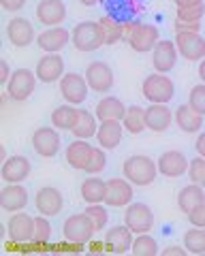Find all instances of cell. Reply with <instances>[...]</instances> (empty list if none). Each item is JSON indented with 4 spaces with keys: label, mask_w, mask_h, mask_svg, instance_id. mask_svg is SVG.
I'll return each instance as SVG.
<instances>
[{
    "label": "cell",
    "mask_w": 205,
    "mask_h": 256,
    "mask_svg": "<svg viewBox=\"0 0 205 256\" xmlns=\"http://www.w3.org/2000/svg\"><path fill=\"white\" fill-rule=\"evenodd\" d=\"M122 173L132 186L148 188L156 182V175H158V162H156L154 158L146 156V154H135V156H128L124 160Z\"/></svg>",
    "instance_id": "1"
},
{
    "label": "cell",
    "mask_w": 205,
    "mask_h": 256,
    "mask_svg": "<svg viewBox=\"0 0 205 256\" xmlns=\"http://www.w3.org/2000/svg\"><path fill=\"white\" fill-rule=\"evenodd\" d=\"M124 30H126L124 41L130 45L132 52H139V54L152 52L156 47V43L160 41V32L156 26H152V24L124 22Z\"/></svg>",
    "instance_id": "2"
},
{
    "label": "cell",
    "mask_w": 205,
    "mask_h": 256,
    "mask_svg": "<svg viewBox=\"0 0 205 256\" xmlns=\"http://www.w3.org/2000/svg\"><path fill=\"white\" fill-rule=\"evenodd\" d=\"M70 43H73V47L77 52H84V54L100 50V47L105 45L100 22H92V20L80 22L73 28V32H70Z\"/></svg>",
    "instance_id": "3"
},
{
    "label": "cell",
    "mask_w": 205,
    "mask_h": 256,
    "mask_svg": "<svg viewBox=\"0 0 205 256\" xmlns=\"http://www.w3.org/2000/svg\"><path fill=\"white\" fill-rule=\"evenodd\" d=\"M141 94L150 102H169L176 96V84L169 77V73H152L141 84Z\"/></svg>",
    "instance_id": "4"
},
{
    "label": "cell",
    "mask_w": 205,
    "mask_h": 256,
    "mask_svg": "<svg viewBox=\"0 0 205 256\" xmlns=\"http://www.w3.org/2000/svg\"><path fill=\"white\" fill-rule=\"evenodd\" d=\"M94 233H98L96 226H94V222L90 220L88 214H73L68 216L62 224V235L64 239L73 244H82V246H88L90 239H94Z\"/></svg>",
    "instance_id": "5"
},
{
    "label": "cell",
    "mask_w": 205,
    "mask_h": 256,
    "mask_svg": "<svg viewBox=\"0 0 205 256\" xmlns=\"http://www.w3.org/2000/svg\"><path fill=\"white\" fill-rule=\"evenodd\" d=\"M36 82H38V77H36L34 70L18 68V70H13L9 84H6V94H9L11 100H18V102L28 100L30 96L34 94Z\"/></svg>",
    "instance_id": "6"
},
{
    "label": "cell",
    "mask_w": 205,
    "mask_h": 256,
    "mask_svg": "<svg viewBox=\"0 0 205 256\" xmlns=\"http://www.w3.org/2000/svg\"><path fill=\"white\" fill-rule=\"evenodd\" d=\"M60 94L64 102H70V105H82L88 98V90L90 86L86 82V75L80 73H64V77L60 79Z\"/></svg>",
    "instance_id": "7"
},
{
    "label": "cell",
    "mask_w": 205,
    "mask_h": 256,
    "mask_svg": "<svg viewBox=\"0 0 205 256\" xmlns=\"http://www.w3.org/2000/svg\"><path fill=\"white\" fill-rule=\"evenodd\" d=\"M86 82H88L92 92L107 94L114 88V70L107 62L94 60L86 66Z\"/></svg>",
    "instance_id": "8"
},
{
    "label": "cell",
    "mask_w": 205,
    "mask_h": 256,
    "mask_svg": "<svg viewBox=\"0 0 205 256\" xmlns=\"http://www.w3.org/2000/svg\"><path fill=\"white\" fill-rule=\"evenodd\" d=\"M124 224L135 235L150 233L154 228V214L146 203H130L124 212Z\"/></svg>",
    "instance_id": "9"
},
{
    "label": "cell",
    "mask_w": 205,
    "mask_h": 256,
    "mask_svg": "<svg viewBox=\"0 0 205 256\" xmlns=\"http://www.w3.org/2000/svg\"><path fill=\"white\" fill-rule=\"evenodd\" d=\"M60 134L56 126H41L32 132V150L41 158H54L60 152Z\"/></svg>",
    "instance_id": "10"
},
{
    "label": "cell",
    "mask_w": 205,
    "mask_h": 256,
    "mask_svg": "<svg viewBox=\"0 0 205 256\" xmlns=\"http://www.w3.org/2000/svg\"><path fill=\"white\" fill-rule=\"evenodd\" d=\"M178 52L188 62H201L205 58V38L199 32H176Z\"/></svg>",
    "instance_id": "11"
},
{
    "label": "cell",
    "mask_w": 205,
    "mask_h": 256,
    "mask_svg": "<svg viewBox=\"0 0 205 256\" xmlns=\"http://www.w3.org/2000/svg\"><path fill=\"white\" fill-rule=\"evenodd\" d=\"M70 43V32L62 26H50L36 34V47L45 54H60Z\"/></svg>",
    "instance_id": "12"
},
{
    "label": "cell",
    "mask_w": 205,
    "mask_h": 256,
    "mask_svg": "<svg viewBox=\"0 0 205 256\" xmlns=\"http://www.w3.org/2000/svg\"><path fill=\"white\" fill-rule=\"evenodd\" d=\"M178 58H180L178 45L176 41H169V38H160L152 50V64L154 70H158V73H171L178 64Z\"/></svg>",
    "instance_id": "13"
},
{
    "label": "cell",
    "mask_w": 205,
    "mask_h": 256,
    "mask_svg": "<svg viewBox=\"0 0 205 256\" xmlns=\"http://www.w3.org/2000/svg\"><path fill=\"white\" fill-rule=\"evenodd\" d=\"M158 173L164 175V178H182L184 173H188V164H190V160L186 158L184 152L180 150H167L162 152V154L158 156Z\"/></svg>",
    "instance_id": "14"
},
{
    "label": "cell",
    "mask_w": 205,
    "mask_h": 256,
    "mask_svg": "<svg viewBox=\"0 0 205 256\" xmlns=\"http://www.w3.org/2000/svg\"><path fill=\"white\" fill-rule=\"evenodd\" d=\"M36 77L41 84H56L64 77V58L60 54H45L36 62Z\"/></svg>",
    "instance_id": "15"
},
{
    "label": "cell",
    "mask_w": 205,
    "mask_h": 256,
    "mask_svg": "<svg viewBox=\"0 0 205 256\" xmlns=\"http://www.w3.org/2000/svg\"><path fill=\"white\" fill-rule=\"evenodd\" d=\"M6 235L18 244H28L34 237V216L15 212L6 222Z\"/></svg>",
    "instance_id": "16"
},
{
    "label": "cell",
    "mask_w": 205,
    "mask_h": 256,
    "mask_svg": "<svg viewBox=\"0 0 205 256\" xmlns=\"http://www.w3.org/2000/svg\"><path fill=\"white\" fill-rule=\"evenodd\" d=\"M6 38L13 47H28L36 41V32L34 26L26 18H13L6 24Z\"/></svg>",
    "instance_id": "17"
},
{
    "label": "cell",
    "mask_w": 205,
    "mask_h": 256,
    "mask_svg": "<svg viewBox=\"0 0 205 256\" xmlns=\"http://www.w3.org/2000/svg\"><path fill=\"white\" fill-rule=\"evenodd\" d=\"M132 196H135V190H132V184L126 178L107 180V196H105L107 207H128L132 203Z\"/></svg>",
    "instance_id": "18"
},
{
    "label": "cell",
    "mask_w": 205,
    "mask_h": 256,
    "mask_svg": "<svg viewBox=\"0 0 205 256\" xmlns=\"http://www.w3.org/2000/svg\"><path fill=\"white\" fill-rule=\"evenodd\" d=\"M34 207L38 214L43 216H58L62 212V207H64V196H62V192L54 186H43L36 190V196H34Z\"/></svg>",
    "instance_id": "19"
},
{
    "label": "cell",
    "mask_w": 205,
    "mask_h": 256,
    "mask_svg": "<svg viewBox=\"0 0 205 256\" xmlns=\"http://www.w3.org/2000/svg\"><path fill=\"white\" fill-rule=\"evenodd\" d=\"M105 242H107V252H112V254H126V252L132 250L135 233H132L126 224H118V226L107 228Z\"/></svg>",
    "instance_id": "20"
},
{
    "label": "cell",
    "mask_w": 205,
    "mask_h": 256,
    "mask_svg": "<svg viewBox=\"0 0 205 256\" xmlns=\"http://www.w3.org/2000/svg\"><path fill=\"white\" fill-rule=\"evenodd\" d=\"M176 114L167 107V102H150L146 109V126L152 132H164L173 124Z\"/></svg>",
    "instance_id": "21"
},
{
    "label": "cell",
    "mask_w": 205,
    "mask_h": 256,
    "mask_svg": "<svg viewBox=\"0 0 205 256\" xmlns=\"http://www.w3.org/2000/svg\"><path fill=\"white\" fill-rule=\"evenodd\" d=\"M30 171H32V164L26 156H9L0 169L4 184H22L30 178Z\"/></svg>",
    "instance_id": "22"
},
{
    "label": "cell",
    "mask_w": 205,
    "mask_h": 256,
    "mask_svg": "<svg viewBox=\"0 0 205 256\" xmlns=\"http://www.w3.org/2000/svg\"><path fill=\"white\" fill-rule=\"evenodd\" d=\"M28 190L22 186V184H6V186L0 190V207L6 214H15L22 212L24 207L28 205Z\"/></svg>",
    "instance_id": "23"
},
{
    "label": "cell",
    "mask_w": 205,
    "mask_h": 256,
    "mask_svg": "<svg viewBox=\"0 0 205 256\" xmlns=\"http://www.w3.org/2000/svg\"><path fill=\"white\" fill-rule=\"evenodd\" d=\"M66 20V4L62 0H41L36 4V22L43 26H60Z\"/></svg>",
    "instance_id": "24"
},
{
    "label": "cell",
    "mask_w": 205,
    "mask_h": 256,
    "mask_svg": "<svg viewBox=\"0 0 205 256\" xmlns=\"http://www.w3.org/2000/svg\"><path fill=\"white\" fill-rule=\"evenodd\" d=\"M124 124L118 122V120H107V122L98 124V132H96V141L100 148L105 150H116L122 143L124 137Z\"/></svg>",
    "instance_id": "25"
},
{
    "label": "cell",
    "mask_w": 205,
    "mask_h": 256,
    "mask_svg": "<svg viewBox=\"0 0 205 256\" xmlns=\"http://www.w3.org/2000/svg\"><path fill=\"white\" fill-rule=\"evenodd\" d=\"M203 118L205 116H201L196 109H192L190 105H180L178 109H176V124H178V128L182 132H186V134H194V132H201V128H203Z\"/></svg>",
    "instance_id": "26"
},
{
    "label": "cell",
    "mask_w": 205,
    "mask_h": 256,
    "mask_svg": "<svg viewBox=\"0 0 205 256\" xmlns=\"http://www.w3.org/2000/svg\"><path fill=\"white\" fill-rule=\"evenodd\" d=\"M126 109L128 107H126L118 96H105V98H100L96 102L94 114H96L98 122H107V120H118V122H122L124 116H126Z\"/></svg>",
    "instance_id": "27"
},
{
    "label": "cell",
    "mask_w": 205,
    "mask_h": 256,
    "mask_svg": "<svg viewBox=\"0 0 205 256\" xmlns=\"http://www.w3.org/2000/svg\"><path fill=\"white\" fill-rule=\"evenodd\" d=\"M80 194L86 201V205H92V203H105V196H107V182L100 180L98 175H90L86 178L80 186Z\"/></svg>",
    "instance_id": "28"
},
{
    "label": "cell",
    "mask_w": 205,
    "mask_h": 256,
    "mask_svg": "<svg viewBox=\"0 0 205 256\" xmlns=\"http://www.w3.org/2000/svg\"><path fill=\"white\" fill-rule=\"evenodd\" d=\"M92 148H94V146H90L88 139H75V141H70L68 146H66V152H64L66 162L73 166V169L84 171V169H86V162H88V156H90V152H92Z\"/></svg>",
    "instance_id": "29"
},
{
    "label": "cell",
    "mask_w": 205,
    "mask_h": 256,
    "mask_svg": "<svg viewBox=\"0 0 205 256\" xmlns=\"http://www.w3.org/2000/svg\"><path fill=\"white\" fill-rule=\"evenodd\" d=\"M201 203H205V188L199 186V184H188V186H184L182 190H180L178 194V207L182 210V214H190L194 207H199Z\"/></svg>",
    "instance_id": "30"
},
{
    "label": "cell",
    "mask_w": 205,
    "mask_h": 256,
    "mask_svg": "<svg viewBox=\"0 0 205 256\" xmlns=\"http://www.w3.org/2000/svg\"><path fill=\"white\" fill-rule=\"evenodd\" d=\"M77 118H80V107L70 105V102H64L52 111V126H56L58 130H73L77 124Z\"/></svg>",
    "instance_id": "31"
},
{
    "label": "cell",
    "mask_w": 205,
    "mask_h": 256,
    "mask_svg": "<svg viewBox=\"0 0 205 256\" xmlns=\"http://www.w3.org/2000/svg\"><path fill=\"white\" fill-rule=\"evenodd\" d=\"M98 124L100 122L96 114H92L88 109H80V118H77V124L70 132L75 134V139H92L98 132Z\"/></svg>",
    "instance_id": "32"
},
{
    "label": "cell",
    "mask_w": 205,
    "mask_h": 256,
    "mask_svg": "<svg viewBox=\"0 0 205 256\" xmlns=\"http://www.w3.org/2000/svg\"><path fill=\"white\" fill-rule=\"evenodd\" d=\"M98 22H100V28H102V36H105V45H116L126 36L124 22L116 20L114 15H102Z\"/></svg>",
    "instance_id": "33"
},
{
    "label": "cell",
    "mask_w": 205,
    "mask_h": 256,
    "mask_svg": "<svg viewBox=\"0 0 205 256\" xmlns=\"http://www.w3.org/2000/svg\"><path fill=\"white\" fill-rule=\"evenodd\" d=\"M122 124L126 128V132L130 134H141L146 130V109L139 107V105H130L128 109H126V116L122 120Z\"/></svg>",
    "instance_id": "34"
},
{
    "label": "cell",
    "mask_w": 205,
    "mask_h": 256,
    "mask_svg": "<svg viewBox=\"0 0 205 256\" xmlns=\"http://www.w3.org/2000/svg\"><path fill=\"white\" fill-rule=\"evenodd\" d=\"M130 252L135 256H156V254H160L158 244H156V239L150 233L135 235V242H132V250Z\"/></svg>",
    "instance_id": "35"
},
{
    "label": "cell",
    "mask_w": 205,
    "mask_h": 256,
    "mask_svg": "<svg viewBox=\"0 0 205 256\" xmlns=\"http://www.w3.org/2000/svg\"><path fill=\"white\" fill-rule=\"evenodd\" d=\"M184 246L190 254H205V228L190 226V230L184 233Z\"/></svg>",
    "instance_id": "36"
},
{
    "label": "cell",
    "mask_w": 205,
    "mask_h": 256,
    "mask_svg": "<svg viewBox=\"0 0 205 256\" xmlns=\"http://www.w3.org/2000/svg\"><path fill=\"white\" fill-rule=\"evenodd\" d=\"M105 152H107L105 148H92L84 171L88 175H98V173L105 171V166H107V154H105Z\"/></svg>",
    "instance_id": "37"
},
{
    "label": "cell",
    "mask_w": 205,
    "mask_h": 256,
    "mask_svg": "<svg viewBox=\"0 0 205 256\" xmlns=\"http://www.w3.org/2000/svg\"><path fill=\"white\" fill-rule=\"evenodd\" d=\"M50 239H52V222H50V216H43V214L34 216V237H32V242L47 246V244H50Z\"/></svg>",
    "instance_id": "38"
},
{
    "label": "cell",
    "mask_w": 205,
    "mask_h": 256,
    "mask_svg": "<svg viewBox=\"0 0 205 256\" xmlns=\"http://www.w3.org/2000/svg\"><path fill=\"white\" fill-rule=\"evenodd\" d=\"M86 214L90 216V220L94 222V226H96V230H102L107 226V222H109V212H107V207L102 205V203H92L86 207Z\"/></svg>",
    "instance_id": "39"
},
{
    "label": "cell",
    "mask_w": 205,
    "mask_h": 256,
    "mask_svg": "<svg viewBox=\"0 0 205 256\" xmlns=\"http://www.w3.org/2000/svg\"><path fill=\"white\" fill-rule=\"evenodd\" d=\"M188 180L192 184H199V186L205 188V158L203 156H196L190 160V164H188Z\"/></svg>",
    "instance_id": "40"
},
{
    "label": "cell",
    "mask_w": 205,
    "mask_h": 256,
    "mask_svg": "<svg viewBox=\"0 0 205 256\" xmlns=\"http://www.w3.org/2000/svg\"><path fill=\"white\" fill-rule=\"evenodd\" d=\"M205 15V2L203 4H194V6H178L176 11V20H184V22H201Z\"/></svg>",
    "instance_id": "41"
},
{
    "label": "cell",
    "mask_w": 205,
    "mask_h": 256,
    "mask_svg": "<svg viewBox=\"0 0 205 256\" xmlns=\"http://www.w3.org/2000/svg\"><path fill=\"white\" fill-rule=\"evenodd\" d=\"M188 105L199 111L201 116H205V84L203 82L190 88V94H188Z\"/></svg>",
    "instance_id": "42"
},
{
    "label": "cell",
    "mask_w": 205,
    "mask_h": 256,
    "mask_svg": "<svg viewBox=\"0 0 205 256\" xmlns=\"http://www.w3.org/2000/svg\"><path fill=\"white\" fill-rule=\"evenodd\" d=\"M188 222H190V226H203L205 228V203L194 207V210L188 214Z\"/></svg>",
    "instance_id": "43"
},
{
    "label": "cell",
    "mask_w": 205,
    "mask_h": 256,
    "mask_svg": "<svg viewBox=\"0 0 205 256\" xmlns=\"http://www.w3.org/2000/svg\"><path fill=\"white\" fill-rule=\"evenodd\" d=\"M173 28H176V32H201V22H184V20H176Z\"/></svg>",
    "instance_id": "44"
},
{
    "label": "cell",
    "mask_w": 205,
    "mask_h": 256,
    "mask_svg": "<svg viewBox=\"0 0 205 256\" xmlns=\"http://www.w3.org/2000/svg\"><path fill=\"white\" fill-rule=\"evenodd\" d=\"M24 4H26V0H0V6H2V11L6 13H15L24 9Z\"/></svg>",
    "instance_id": "45"
},
{
    "label": "cell",
    "mask_w": 205,
    "mask_h": 256,
    "mask_svg": "<svg viewBox=\"0 0 205 256\" xmlns=\"http://www.w3.org/2000/svg\"><path fill=\"white\" fill-rule=\"evenodd\" d=\"M86 248H88L90 254H102V252H107V242H105V239H102V242H100V239H90Z\"/></svg>",
    "instance_id": "46"
},
{
    "label": "cell",
    "mask_w": 205,
    "mask_h": 256,
    "mask_svg": "<svg viewBox=\"0 0 205 256\" xmlns=\"http://www.w3.org/2000/svg\"><path fill=\"white\" fill-rule=\"evenodd\" d=\"M13 75V70L9 66V62L6 60H0V86H6L9 84V79Z\"/></svg>",
    "instance_id": "47"
},
{
    "label": "cell",
    "mask_w": 205,
    "mask_h": 256,
    "mask_svg": "<svg viewBox=\"0 0 205 256\" xmlns=\"http://www.w3.org/2000/svg\"><path fill=\"white\" fill-rule=\"evenodd\" d=\"M160 254L162 256H186V254H190V252L186 250V246H169V248H164Z\"/></svg>",
    "instance_id": "48"
},
{
    "label": "cell",
    "mask_w": 205,
    "mask_h": 256,
    "mask_svg": "<svg viewBox=\"0 0 205 256\" xmlns=\"http://www.w3.org/2000/svg\"><path fill=\"white\" fill-rule=\"evenodd\" d=\"M194 150H196V154L205 158V130H203V132H199V137H196Z\"/></svg>",
    "instance_id": "49"
},
{
    "label": "cell",
    "mask_w": 205,
    "mask_h": 256,
    "mask_svg": "<svg viewBox=\"0 0 205 256\" xmlns=\"http://www.w3.org/2000/svg\"><path fill=\"white\" fill-rule=\"evenodd\" d=\"M176 6H194V4H203V0H173Z\"/></svg>",
    "instance_id": "50"
},
{
    "label": "cell",
    "mask_w": 205,
    "mask_h": 256,
    "mask_svg": "<svg viewBox=\"0 0 205 256\" xmlns=\"http://www.w3.org/2000/svg\"><path fill=\"white\" fill-rule=\"evenodd\" d=\"M199 79H201V82L205 84V58L199 62Z\"/></svg>",
    "instance_id": "51"
},
{
    "label": "cell",
    "mask_w": 205,
    "mask_h": 256,
    "mask_svg": "<svg viewBox=\"0 0 205 256\" xmlns=\"http://www.w3.org/2000/svg\"><path fill=\"white\" fill-rule=\"evenodd\" d=\"M6 158H9V156H6V150H4L2 146H0V162H4Z\"/></svg>",
    "instance_id": "52"
},
{
    "label": "cell",
    "mask_w": 205,
    "mask_h": 256,
    "mask_svg": "<svg viewBox=\"0 0 205 256\" xmlns=\"http://www.w3.org/2000/svg\"><path fill=\"white\" fill-rule=\"evenodd\" d=\"M80 2H82L84 6H94V4L98 2V0H80Z\"/></svg>",
    "instance_id": "53"
}]
</instances>
